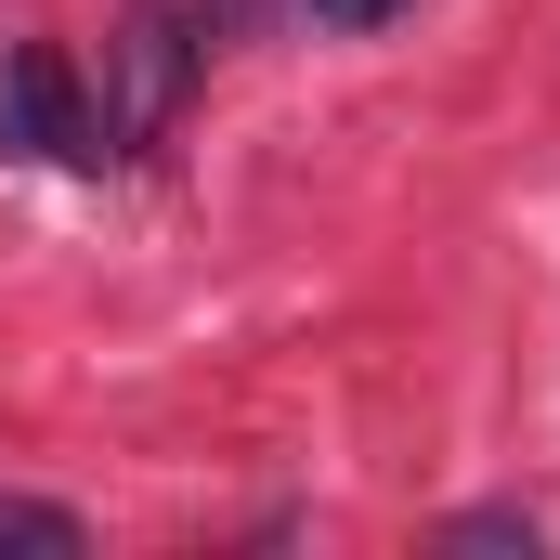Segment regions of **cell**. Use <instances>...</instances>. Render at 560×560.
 <instances>
[{
  "mask_svg": "<svg viewBox=\"0 0 560 560\" xmlns=\"http://www.w3.org/2000/svg\"><path fill=\"white\" fill-rule=\"evenodd\" d=\"M196 13H131L118 26V92H105V131H92V156H131V143H156L170 118H183V79H196Z\"/></svg>",
  "mask_w": 560,
  "mask_h": 560,
  "instance_id": "1",
  "label": "cell"
},
{
  "mask_svg": "<svg viewBox=\"0 0 560 560\" xmlns=\"http://www.w3.org/2000/svg\"><path fill=\"white\" fill-rule=\"evenodd\" d=\"M0 156H92V105H79V66L39 39V52H13L0 66Z\"/></svg>",
  "mask_w": 560,
  "mask_h": 560,
  "instance_id": "2",
  "label": "cell"
},
{
  "mask_svg": "<svg viewBox=\"0 0 560 560\" xmlns=\"http://www.w3.org/2000/svg\"><path fill=\"white\" fill-rule=\"evenodd\" d=\"M0 548H39V560H79V509H39V495H0Z\"/></svg>",
  "mask_w": 560,
  "mask_h": 560,
  "instance_id": "3",
  "label": "cell"
},
{
  "mask_svg": "<svg viewBox=\"0 0 560 560\" xmlns=\"http://www.w3.org/2000/svg\"><path fill=\"white\" fill-rule=\"evenodd\" d=\"M456 548H522V560H535V522H522V509H469Z\"/></svg>",
  "mask_w": 560,
  "mask_h": 560,
  "instance_id": "4",
  "label": "cell"
},
{
  "mask_svg": "<svg viewBox=\"0 0 560 560\" xmlns=\"http://www.w3.org/2000/svg\"><path fill=\"white\" fill-rule=\"evenodd\" d=\"M300 13H313V26H392L405 0H300Z\"/></svg>",
  "mask_w": 560,
  "mask_h": 560,
  "instance_id": "5",
  "label": "cell"
}]
</instances>
